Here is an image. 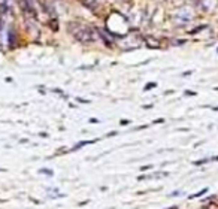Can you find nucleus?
<instances>
[{"instance_id":"obj_3","label":"nucleus","mask_w":218,"mask_h":209,"mask_svg":"<svg viewBox=\"0 0 218 209\" xmlns=\"http://www.w3.org/2000/svg\"><path fill=\"white\" fill-rule=\"evenodd\" d=\"M145 43H146L149 48H158V46H160L158 42L155 41V39H152V38H146V39H145Z\"/></svg>"},{"instance_id":"obj_2","label":"nucleus","mask_w":218,"mask_h":209,"mask_svg":"<svg viewBox=\"0 0 218 209\" xmlns=\"http://www.w3.org/2000/svg\"><path fill=\"white\" fill-rule=\"evenodd\" d=\"M187 11H179L176 15H175V21L179 24H185V23H188L190 20H191V14H185Z\"/></svg>"},{"instance_id":"obj_5","label":"nucleus","mask_w":218,"mask_h":209,"mask_svg":"<svg viewBox=\"0 0 218 209\" xmlns=\"http://www.w3.org/2000/svg\"><path fill=\"white\" fill-rule=\"evenodd\" d=\"M152 87H155V84H154V82H151L148 87H145V90H149V88H152Z\"/></svg>"},{"instance_id":"obj_1","label":"nucleus","mask_w":218,"mask_h":209,"mask_svg":"<svg viewBox=\"0 0 218 209\" xmlns=\"http://www.w3.org/2000/svg\"><path fill=\"white\" fill-rule=\"evenodd\" d=\"M69 33L76 39V41L82 42V43H91L97 39V32L85 24H79V23H70L67 26Z\"/></svg>"},{"instance_id":"obj_4","label":"nucleus","mask_w":218,"mask_h":209,"mask_svg":"<svg viewBox=\"0 0 218 209\" xmlns=\"http://www.w3.org/2000/svg\"><path fill=\"white\" fill-rule=\"evenodd\" d=\"M206 191H208V188H203V190H200V191H199L197 194H194V196H190V197H191V199H193V197H199V196H202V194H205Z\"/></svg>"}]
</instances>
